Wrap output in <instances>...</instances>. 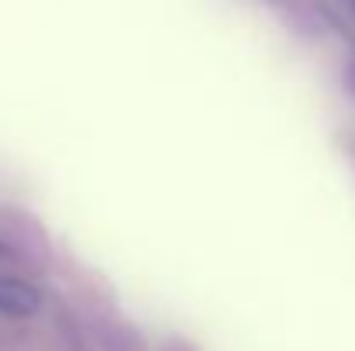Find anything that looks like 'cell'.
I'll use <instances>...</instances> for the list:
<instances>
[{
  "label": "cell",
  "mask_w": 355,
  "mask_h": 351,
  "mask_svg": "<svg viewBox=\"0 0 355 351\" xmlns=\"http://www.w3.org/2000/svg\"><path fill=\"white\" fill-rule=\"evenodd\" d=\"M38 293L21 282V279H10V276H0V314L7 317H31L38 310Z\"/></svg>",
  "instance_id": "6da1fadb"
}]
</instances>
